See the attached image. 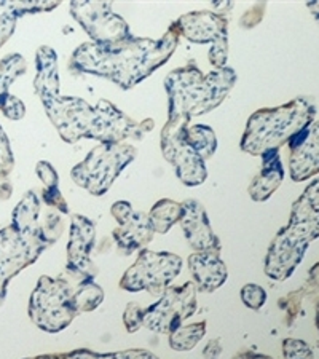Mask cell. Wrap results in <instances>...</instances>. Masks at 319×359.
I'll use <instances>...</instances> for the list:
<instances>
[{
  "mask_svg": "<svg viewBox=\"0 0 319 359\" xmlns=\"http://www.w3.org/2000/svg\"><path fill=\"white\" fill-rule=\"evenodd\" d=\"M319 238V206L301 194L294 201L289 224L278 231L266 251L264 271L270 280L291 278L308 249Z\"/></svg>",
  "mask_w": 319,
  "mask_h": 359,
  "instance_id": "5",
  "label": "cell"
},
{
  "mask_svg": "<svg viewBox=\"0 0 319 359\" xmlns=\"http://www.w3.org/2000/svg\"><path fill=\"white\" fill-rule=\"evenodd\" d=\"M74 287L64 276H40L29 299L31 321L48 334L64 331L79 316L72 302Z\"/></svg>",
  "mask_w": 319,
  "mask_h": 359,
  "instance_id": "7",
  "label": "cell"
},
{
  "mask_svg": "<svg viewBox=\"0 0 319 359\" xmlns=\"http://www.w3.org/2000/svg\"><path fill=\"white\" fill-rule=\"evenodd\" d=\"M185 139L201 155L203 160H210L217 149V137L212 128L206 125H194L185 130Z\"/></svg>",
  "mask_w": 319,
  "mask_h": 359,
  "instance_id": "24",
  "label": "cell"
},
{
  "mask_svg": "<svg viewBox=\"0 0 319 359\" xmlns=\"http://www.w3.org/2000/svg\"><path fill=\"white\" fill-rule=\"evenodd\" d=\"M266 8V4H255L249 8L240 21V25L245 29H252L264 20V11Z\"/></svg>",
  "mask_w": 319,
  "mask_h": 359,
  "instance_id": "39",
  "label": "cell"
},
{
  "mask_svg": "<svg viewBox=\"0 0 319 359\" xmlns=\"http://www.w3.org/2000/svg\"><path fill=\"white\" fill-rule=\"evenodd\" d=\"M306 294L319 292V262H316L308 271V278H306V285L304 286Z\"/></svg>",
  "mask_w": 319,
  "mask_h": 359,
  "instance_id": "40",
  "label": "cell"
},
{
  "mask_svg": "<svg viewBox=\"0 0 319 359\" xmlns=\"http://www.w3.org/2000/svg\"><path fill=\"white\" fill-rule=\"evenodd\" d=\"M262 157V166H260V172L252 179L249 184V196L254 201H266L273 195L280 185L284 181V168L281 163V155L278 149H269L260 155Z\"/></svg>",
  "mask_w": 319,
  "mask_h": 359,
  "instance_id": "18",
  "label": "cell"
},
{
  "mask_svg": "<svg viewBox=\"0 0 319 359\" xmlns=\"http://www.w3.org/2000/svg\"><path fill=\"white\" fill-rule=\"evenodd\" d=\"M40 200L34 190H29L13 210V225L18 230H32L39 227Z\"/></svg>",
  "mask_w": 319,
  "mask_h": 359,
  "instance_id": "22",
  "label": "cell"
},
{
  "mask_svg": "<svg viewBox=\"0 0 319 359\" xmlns=\"http://www.w3.org/2000/svg\"><path fill=\"white\" fill-rule=\"evenodd\" d=\"M305 295H306L305 289L301 287V289H299V291H294L280 300V309L286 311L287 326H292L294 321L297 320V316L300 315L301 300H304Z\"/></svg>",
  "mask_w": 319,
  "mask_h": 359,
  "instance_id": "30",
  "label": "cell"
},
{
  "mask_svg": "<svg viewBox=\"0 0 319 359\" xmlns=\"http://www.w3.org/2000/svg\"><path fill=\"white\" fill-rule=\"evenodd\" d=\"M0 111L10 120H21L26 115V106L20 97L7 93L0 97Z\"/></svg>",
  "mask_w": 319,
  "mask_h": 359,
  "instance_id": "32",
  "label": "cell"
},
{
  "mask_svg": "<svg viewBox=\"0 0 319 359\" xmlns=\"http://www.w3.org/2000/svg\"><path fill=\"white\" fill-rule=\"evenodd\" d=\"M42 200L45 201L46 206H51L55 208L62 214H69L71 210H69V205L66 198H64L60 187H53V189H45L43 190V195H42Z\"/></svg>",
  "mask_w": 319,
  "mask_h": 359,
  "instance_id": "37",
  "label": "cell"
},
{
  "mask_svg": "<svg viewBox=\"0 0 319 359\" xmlns=\"http://www.w3.org/2000/svg\"><path fill=\"white\" fill-rule=\"evenodd\" d=\"M206 334V321L187 324L170 334V346L176 351H190L200 344Z\"/></svg>",
  "mask_w": 319,
  "mask_h": 359,
  "instance_id": "25",
  "label": "cell"
},
{
  "mask_svg": "<svg viewBox=\"0 0 319 359\" xmlns=\"http://www.w3.org/2000/svg\"><path fill=\"white\" fill-rule=\"evenodd\" d=\"M69 11L93 43L109 45L133 37L126 21L114 13L112 5L107 2H71Z\"/></svg>",
  "mask_w": 319,
  "mask_h": 359,
  "instance_id": "12",
  "label": "cell"
},
{
  "mask_svg": "<svg viewBox=\"0 0 319 359\" xmlns=\"http://www.w3.org/2000/svg\"><path fill=\"white\" fill-rule=\"evenodd\" d=\"M283 356L284 359H315V353L305 340L287 337L283 340Z\"/></svg>",
  "mask_w": 319,
  "mask_h": 359,
  "instance_id": "29",
  "label": "cell"
},
{
  "mask_svg": "<svg viewBox=\"0 0 319 359\" xmlns=\"http://www.w3.org/2000/svg\"><path fill=\"white\" fill-rule=\"evenodd\" d=\"M15 166V158L11 154L7 133L0 126V177H7Z\"/></svg>",
  "mask_w": 319,
  "mask_h": 359,
  "instance_id": "34",
  "label": "cell"
},
{
  "mask_svg": "<svg viewBox=\"0 0 319 359\" xmlns=\"http://www.w3.org/2000/svg\"><path fill=\"white\" fill-rule=\"evenodd\" d=\"M96 243V225L82 214H74L67 243V273L82 280H95L97 267L91 260V251Z\"/></svg>",
  "mask_w": 319,
  "mask_h": 359,
  "instance_id": "13",
  "label": "cell"
},
{
  "mask_svg": "<svg viewBox=\"0 0 319 359\" xmlns=\"http://www.w3.org/2000/svg\"><path fill=\"white\" fill-rule=\"evenodd\" d=\"M196 311V287L194 283L170 286L154 305L144 310V327L156 334H172Z\"/></svg>",
  "mask_w": 319,
  "mask_h": 359,
  "instance_id": "11",
  "label": "cell"
},
{
  "mask_svg": "<svg viewBox=\"0 0 319 359\" xmlns=\"http://www.w3.org/2000/svg\"><path fill=\"white\" fill-rule=\"evenodd\" d=\"M36 172L40 181L45 184V189H53V187H60V176H57L56 170L53 165L48 163V161H39L36 165Z\"/></svg>",
  "mask_w": 319,
  "mask_h": 359,
  "instance_id": "36",
  "label": "cell"
},
{
  "mask_svg": "<svg viewBox=\"0 0 319 359\" xmlns=\"http://www.w3.org/2000/svg\"><path fill=\"white\" fill-rule=\"evenodd\" d=\"M102 300L104 291L100 285H96L95 280H82L75 285L72 302L79 315L96 310Z\"/></svg>",
  "mask_w": 319,
  "mask_h": 359,
  "instance_id": "23",
  "label": "cell"
},
{
  "mask_svg": "<svg viewBox=\"0 0 319 359\" xmlns=\"http://www.w3.org/2000/svg\"><path fill=\"white\" fill-rule=\"evenodd\" d=\"M194 285L200 292H214L225 285L229 278L227 265L217 251L194 252L187 260Z\"/></svg>",
  "mask_w": 319,
  "mask_h": 359,
  "instance_id": "17",
  "label": "cell"
},
{
  "mask_svg": "<svg viewBox=\"0 0 319 359\" xmlns=\"http://www.w3.org/2000/svg\"><path fill=\"white\" fill-rule=\"evenodd\" d=\"M316 104L310 97L300 96L278 107H265L249 117L241 137V150L260 157L265 150L286 146L297 135L315 121Z\"/></svg>",
  "mask_w": 319,
  "mask_h": 359,
  "instance_id": "4",
  "label": "cell"
},
{
  "mask_svg": "<svg viewBox=\"0 0 319 359\" xmlns=\"http://www.w3.org/2000/svg\"><path fill=\"white\" fill-rule=\"evenodd\" d=\"M236 79L231 67L216 69L206 75L194 65L174 69L165 79L168 117L191 118L214 111L229 96Z\"/></svg>",
  "mask_w": 319,
  "mask_h": 359,
  "instance_id": "3",
  "label": "cell"
},
{
  "mask_svg": "<svg viewBox=\"0 0 319 359\" xmlns=\"http://www.w3.org/2000/svg\"><path fill=\"white\" fill-rule=\"evenodd\" d=\"M57 355H40L36 358H25V359H56Z\"/></svg>",
  "mask_w": 319,
  "mask_h": 359,
  "instance_id": "45",
  "label": "cell"
},
{
  "mask_svg": "<svg viewBox=\"0 0 319 359\" xmlns=\"http://www.w3.org/2000/svg\"><path fill=\"white\" fill-rule=\"evenodd\" d=\"M184 206V216L181 219V227L184 231L185 240L189 241L190 248L195 252L203 251H217L220 252V240L219 236L214 233L211 227L210 217L205 208H203L198 200L189 198L182 201Z\"/></svg>",
  "mask_w": 319,
  "mask_h": 359,
  "instance_id": "16",
  "label": "cell"
},
{
  "mask_svg": "<svg viewBox=\"0 0 319 359\" xmlns=\"http://www.w3.org/2000/svg\"><path fill=\"white\" fill-rule=\"evenodd\" d=\"M306 8L311 11V15L315 16V20L319 22V0L318 2H308L306 4Z\"/></svg>",
  "mask_w": 319,
  "mask_h": 359,
  "instance_id": "44",
  "label": "cell"
},
{
  "mask_svg": "<svg viewBox=\"0 0 319 359\" xmlns=\"http://www.w3.org/2000/svg\"><path fill=\"white\" fill-rule=\"evenodd\" d=\"M27 71V62L18 53L8 55L0 61V97L7 95L10 85Z\"/></svg>",
  "mask_w": 319,
  "mask_h": 359,
  "instance_id": "27",
  "label": "cell"
},
{
  "mask_svg": "<svg viewBox=\"0 0 319 359\" xmlns=\"http://www.w3.org/2000/svg\"><path fill=\"white\" fill-rule=\"evenodd\" d=\"M56 359H158L147 350H125L115 353H95L91 350H74L71 353H60Z\"/></svg>",
  "mask_w": 319,
  "mask_h": 359,
  "instance_id": "26",
  "label": "cell"
},
{
  "mask_svg": "<svg viewBox=\"0 0 319 359\" xmlns=\"http://www.w3.org/2000/svg\"><path fill=\"white\" fill-rule=\"evenodd\" d=\"M233 359H273L271 356L262 355V353H255V351H243L240 355L233 356Z\"/></svg>",
  "mask_w": 319,
  "mask_h": 359,
  "instance_id": "43",
  "label": "cell"
},
{
  "mask_svg": "<svg viewBox=\"0 0 319 359\" xmlns=\"http://www.w3.org/2000/svg\"><path fill=\"white\" fill-rule=\"evenodd\" d=\"M137 150L131 144H100L71 171L72 181L86 192L106 195L125 168L135 161Z\"/></svg>",
  "mask_w": 319,
  "mask_h": 359,
  "instance_id": "6",
  "label": "cell"
},
{
  "mask_svg": "<svg viewBox=\"0 0 319 359\" xmlns=\"http://www.w3.org/2000/svg\"><path fill=\"white\" fill-rule=\"evenodd\" d=\"M62 230H64V222L60 214H55V212L48 214L45 219V224L42 225V231L46 243H48V245L56 243L61 238Z\"/></svg>",
  "mask_w": 319,
  "mask_h": 359,
  "instance_id": "35",
  "label": "cell"
},
{
  "mask_svg": "<svg viewBox=\"0 0 319 359\" xmlns=\"http://www.w3.org/2000/svg\"><path fill=\"white\" fill-rule=\"evenodd\" d=\"M182 265L177 254L141 249L136 262L121 276L120 287L128 292L147 291L152 295H161L181 273Z\"/></svg>",
  "mask_w": 319,
  "mask_h": 359,
  "instance_id": "9",
  "label": "cell"
},
{
  "mask_svg": "<svg viewBox=\"0 0 319 359\" xmlns=\"http://www.w3.org/2000/svg\"><path fill=\"white\" fill-rule=\"evenodd\" d=\"M20 16L18 2H0V46L13 34Z\"/></svg>",
  "mask_w": 319,
  "mask_h": 359,
  "instance_id": "28",
  "label": "cell"
},
{
  "mask_svg": "<svg viewBox=\"0 0 319 359\" xmlns=\"http://www.w3.org/2000/svg\"><path fill=\"white\" fill-rule=\"evenodd\" d=\"M289 175L294 182L319 175V121H313L287 142Z\"/></svg>",
  "mask_w": 319,
  "mask_h": 359,
  "instance_id": "14",
  "label": "cell"
},
{
  "mask_svg": "<svg viewBox=\"0 0 319 359\" xmlns=\"http://www.w3.org/2000/svg\"><path fill=\"white\" fill-rule=\"evenodd\" d=\"M110 214H112L115 221H117L118 227H121V225H126L130 222L133 214H135V210H133L130 201H115L112 208H110Z\"/></svg>",
  "mask_w": 319,
  "mask_h": 359,
  "instance_id": "38",
  "label": "cell"
},
{
  "mask_svg": "<svg viewBox=\"0 0 319 359\" xmlns=\"http://www.w3.org/2000/svg\"><path fill=\"white\" fill-rule=\"evenodd\" d=\"M316 327H318V331H319V300H318V304H316Z\"/></svg>",
  "mask_w": 319,
  "mask_h": 359,
  "instance_id": "46",
  "label": "cell"
},
{
  "mask_svg": "<svg viewBox=\"0 0 319 359\" xmlns=\"http://www.w3.org/2000/svg\"><path fill=\"white\" fill-rule=\"evenodd\" d=\"M174 22L181 37H185L191 43L229 45V21L216 11H190Z\"/></svg>",
  "mask_w": 319,
  "mask_h": 359,
  "instance_id": "15",
  "label": "cell"
},
{
  "mask_svg": "<svg viewBox=\"0 0 319 359\" xmlns=\"http://www.w3.org/2000/svg\"><path fill=\"white\" fill-rule=\"evenodd\" d=\"M43 109L64 142L95 139L101 144H120L126 139H142L154 130L155 121H135L107 100L90 106L82 97L56 96L43 101Z\"/></svg>",
  "mask_w": 319,
  "mask_h": 359,
  "instance_id": "2",
  "label": "cell"
},
{
  "mask_svg": "<svg viewBox=\"0 0 319 359\" xmlns=\"http://www.w3.org/2000/svg\"><path fill=\"white\" fill-rule=\"evenodd\" d=\"M147 216L155 233L165 235L174 227V225L181 222V219L184 216V206L182 203L163 198L156 201L155 205L150 208Z\"/></svg>",
  "mask_w": 319,
  "mask_h": 359,
  "instance_id": "21",
  "label": "cell"
},
{
  "mask_svg": "<svg viewBox=\"0 0 319 359\" xmlns=\"http://www.w3.org/2000/svg\"><path fill=\"white\" fill-rule=\"evenodd\" d=\"M121 320H123L126 331L135 334L144 326V309L136 302H130L126 305Z\"/></svg>",
  "mask_w": 319,
  "mask_h": 359,
  "instance_id": "33",
  "label": "cell"
},
{
  "mask_svg": "<svg viewBox=\"0 0 319 359\" xmlns=\"http://www.w3.org/2000/svg\"><path fill=\"white\" fill-rule=\"evenodd\" d=\"M37 74L34 79V90L40 100L48 101L60 96V69H57V55L51 46H39L36 53Z\"/></svg>",
  "mask_w": 319,
  "mask_h": 359,
  "instance_id": "19",
  "label": "cell"
},
{
  "mask_svg": "<svg viewBox=\"0 0 319 359\" xmlns=\"http://www.w3.org/2000/svg\"><path fill=\"white\" fill-rule=\"evenodd\" d=\"M46 243L42 225L32 230H18L13 224L0 230V305L7 297L11 278L39 259Z\"/></svg>",
  "mask_w": 319,
  "mask_h": 359,
  "instance_id": "8",
  "label": "cell"
},
{
  "mask_svg": "<svg viewBox=\"0 0 319 359\" xmlns=\"http://www.w3.org/2000/svg\"><path fill=\"white\" fill-rule=\"evenodd\" d=\"M222 351L224 346L220 339H212L206 344L205 350H203V356H205V359H219L220 355H222Z\"/></svg>",
  "mask_w": 319,
  "mask_h": 359,
  "instance_id": "41",
  "label": "cell"
},
{
  "mask_svg": "<svg viewBox=\"0 0 319 359\" xmlns=\"http://www.w3.org/2000/svg\"><path fill=\"white\" fill-rule=\"evenodd\" d=\"M112 235L120 251L128 256V254L135 251H141L144 246L149 245L154 238L155 231L152 229V224L149 221L147 214L135 211L130 222L115 229Z\"/></svg>",
  "mask_w": 319,
  "mask_h": 359,
  "instance_id": "20",
  "label": "cell"
},
{
  "mask_svg": "<svg viewBox=\"0 0 319 359\" xmlns=\"http://www.w3.org/2000/svg\"><path fill=\"white\" fill-rule=\"evenodd\" d=\"M179 39L181 34L172 22L158 40L133 36L109 45L86 42L74 50L69 71L96 75L128 91L168 62L177 48Z\"/></svg>",
  "mask_w": 319,
  "mask_h": 359,
  "instance_id": "1",
  "label": "cell"
},
{
  "mask_svg": "<svg viewBox=\"0 0 319 359\" xmlns=\"http://www.w3.org/2000/svg\"><path fill=\"white\" fill-rule=\"evenodd\" d=\"M304 195L308 198L311 203H315L316 206H319V177L315 179L308 187L304 190Z\"/></svg>",
  "mask_w": 319,
  "mask_h": 359,
  "instance_id": "42",
  "label": "cell"
},
{
  "mask_svg": "<svg viewBox=\"0 0 319 359\" xmlns=\"http://www.w3.org/2000/svg\"><path fill=\"white\" fill-rule=\"evenodd\" d=\"M241 300L247 309L251 310H260L266 302V291L259 285H254V283H249L241 287Z\"/></svg>",
  "mask_w": 319,
  "mask_h": 359,
  "instance_id": "31",
  "label": "cell"
},
{
  "mask_svg": "<svg viewBox=\"0 0 319 359\" xmlns=\"http://www.w3.org/2000/svg\"><path fill=\"white\" fill-rule=\"evenodd\" d=\"M189 117H168L161 130V152L176 170V176L187 187H196L206 181V161L185 139V130L190 126Z\"/></svg>",
  "mask_w": 319,
  "mask_h": 359,
  "instance_id": "10",
  "label": "cell"
}]
</instances>
